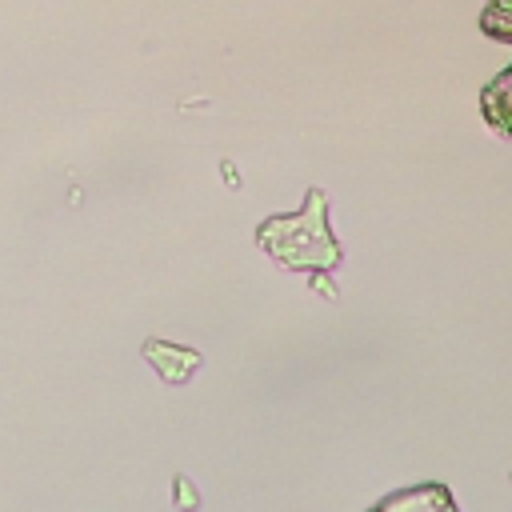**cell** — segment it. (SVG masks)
Listing matches in <instances>:
<instances>
[{
    "mask_svg": "<svg viewBox=\"0 0 512 512\" xmlns=\"http://www.w3.org/2000/svg\"><path fill=\"white\" fill-rule=\"evenodd\" d=\"M260 244L276 256V260H284V264H292V268H304V264H336V244H332V236H328V228H324V196L320 192H312V200H308V208H304V216H292V220H268V228L260 232Z\"/></svg>",
    "mask_w": 512,
    "mask_h": 512,
    "instance_id": "cell-1",
    "label": "cell"
},
{
    "mask_svg": "<svg viewBox=\"0 0 512 512\" xmlns=\"http://www.w3.org/2000/svg\"><path fill=\"white\" fill-rule=\"evenodd\" d=\"M144 356L156 364V372H160L168 384H184V380L200 368V352L176 348V344H164V340H148V344H144Z\"/></svg>",
    "mask_w": 512,
    "mask_h": 512,
    "instance_id": "cell-2",
    "label": "cell"
},
{
    "mask_svg": "<svg viewBox=\"0 0 512 512\" xmlns=\"http://www.w3.org/2000/svg\"><path fill=\"white\" fill-rule=\"evenodd\" d=\"M176 492H180V508H196V492L188 488L184 476H176Z\"/></svg>",
    "mask_w": 512,
    "mask_h": 512,
    "instance_id": "cell-3",
    "label": "cell"
}]
</instances>
